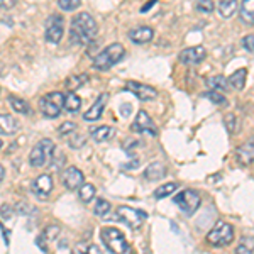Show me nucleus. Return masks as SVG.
<instances>
[{"label": "nucleus", "instance_id": "7ed1b4c3", "mask_svg": "<svg viewBox=\"0 0 254 254\" xmlns=\"http://www.w3.org/2000/svg\"><path fill=\"white\" fill-rule=\"evenodd\" d=\"M124 55H126V49L122 44H119V43L109 44L104 51H100L95 58H93V66L97 69H100V71H107V69H110L114 64H117L119 61L124 58Z\"/></svg>", "mask_w": 254, "mask_h": 254}, {"label": "nucleus", "instance_id": "4be33fe9", "mask_svg": "<svg viewBox=\"0 0 254 254\" xmlns=\"http://www.w3.org/2000/svg\"><path fill=\"white\" fill-rule=\"evenodd\" d=\"M0 126H2V134L3 136H12L19 130V124L14 117L9 114H2L0 116Z\"/></svg>", "mask_w": 254, "mask_h": 254}, {"label": "nucleus", "instance_id": "c756f323", "mask_svg": "<svg viewBox=\"0 0 254 254\" xmlns=\"http://www.w3.org/2000/svg\"><path fill=\"white\" fill-rule=\"evenodd\" d=\"M78 196H80V200L83 203L92 202L93 196H95V187L90 185V183H83V187H81L80 191H78Z\"/></svg>", "mask_w": 254, "mask_h": 254}, {"label": "nucleus", "instance_id": "ddd939ff", "mask_svg": "<svg viewBox=\"0 0 254 254\" xmlns=\"http://www.w3.org/2000/svg\"><path fill=\"white\" fill-rule=\"evenodd\" d=\"M63 185L68 188V190H78V188L83 187V173L78 170V168L71 166L66 168L63 171Z\"/></svg>", "mask_w": 254, "mask_h": 254}, {"label": "nucleus", "instance_id": "f8f14e48", "mask_svg": "<svg viewBox=\"0 0 254 254\" xmlns=\"http://www.w3.org/2000/svg\"><path fill=\"white\" fill-rule=\"evenodd\" d=\"M180 61L183 64H198L207 58V49L203 46H193V48H187L180 53Z\"/></svg>", "mask_w": 254, "mask_h": 254}, {"label": "nucleus", "instance_id": "9d476101", "mask_svg": "<svg viewBox=\"0 0 254 254\" xmlns=\"http://www.w3.org/2000/svg\"><path fill=\"white\" fill-rule=\"evenodd\" d=\"M130 129H132L134 132H141V134L146 132V134H151V136H158L156 126H154L153 119L149 117V114H147L146 110H139L132 126H130Z\"/></svg>", "mask_w": 254, "mask_h": 254}, {"label": "nucleus", "instance_id": "dca6fc26", "mask_svg": "<svg viewBox=\"0 0 254 254\" xmlns=\"http://www.w3.org/2000/svg\"><path fill=\"white\" fill-rule=\"evenodd\" d=\"M154 38V31L149 26H139L129 31V39L136 44H146Z\"/></svg>", "mask_w": 254, "mask_h": 254}, {"label": "nucleus", "instance_id": "0eeeda50", "mask_svg": "<svg viewBox=\"0 0 254 254\" xmlns=\"http://www.w3.org/2000/svg\"><path fill=\"white\" fill-rule=\"evenodd\" d=\"M116 217H117V220H121V222H124L126 225H129L130 229H137V227H141L142 222L147 219V214L142 210H139V208L121 205L116 208Z\"/></svg>", "mask_w": 254, "mask_h": 254}, {"label": "nucleus", "instance_id": "c85d7f7f", "mask_svg": "<svg viewBox=\"0 0 254 254\" xmlns=\"http://www.w3.org/2000/svg\"><path fill=\"white\" fill-rule=\"evenodd\" d=\"M178 188V183L171 182V183H165V185L158 187L156 190H154V198H166V196H170L173 191Z\"/></svg>", "mask_w": 254, "mask_h": 254}, {"label": "nucleus", "instance_id": "a18cd8bd", "mask_svg": "<svg viewBox=\"0 0 254 254\" xmlns=\"http://www.w3.org/2000/svg\"><path fill=\"white\" fill-rule=\"evenodd\" d=\"M2 236H3V243L9 246V232L5 231V227H3V225H2Z\"/></svg>", "mask_w": 254, "mask_h": 254}, {"label": "nucleus", "instance_id": "2eb2a0df", "mask_svg": "<svg viewBox=\"0 0 254 254\" xmlns=\"http://www.w3.org/2000/svg\"><path fill=\"white\" fill-rule=\"evenodd\" d=\"M32 191L34 195H38L39 198H46L53 190V178L49 175H41L32 182Z\"/></svg>", "mask_w": 254, "mask_h": 254}, {"label": "nucleus", "instance_id": "39448f33", "mask_svg": "<svg viewBox=\"0 0 254 254\" xmlns=\"http://www.w3.org/2000/svg\"><path fill=\"white\" fill-rule=\"evenodd\" d=\"M234 241V227L227 222H217L207 234V243L214 248H224Z\"/></svg>", "mask_w": 254, "mask_h": 254}, {"label": "nucleus", "instance_id": "aec40b11", "mask_svg": "<svg viewBox=\"0 0 254 254\" xmlns=\"http://www.w3.org/2000/svg\"><path fill=\"white\" fill-rule=\"evenodd\" d=\"M90 81V76L88 73H75V75H69L66 80H64V87H66L69 92L73 90H78L83 87L85 83Z\"/></svg>", "mask_w": 254, "mask_h": 254}, {"label": "nucleus", "instance_id": "f704fd0d", "mask_svg": "<svg viewBox=\"0 0 254 254\" xmlns=\"http://www.w3.org/2000/svg\"><path fill=\"white\" fill-rule=\"evenodd\" d=\"M224 122H225V127H227V130L231 134H234L237 130V119L234 114H227V116L224 117Z\"/></svg>", "mask_w": 254, "mask_h": 254}, {"label": "nucleus", "instance_id": "20e7f679", "mask_svg": "<svg viewBox=\"0 0 254 254\" xmlns=\"http://www.w3.org/2000/svg\"><path fill=\"white\" fill-rule=\"evenodd\" d=\"M64 109V95L61 92H51L48 95L41 97L39 100V110L44 117L56 119Z\"/></svg>", "mask_w": 254, "mask_h": 254}, {"label": "nucleus", "instance_id": "c9c22d12", "mask_svg": "<svg viewBox=\"0 0 254 254\" xmlns=\"http://www.w3.org/2000/svg\"><path fill=\"white\" fill-rule=\"evenodd\" d=\"M205 97L210 98L214 104H225V97L220 92H217V90H210L208 93H205Z\"/></svg>", "mask_w": 254, "mask_h": 254}, {"label": "nucleus", "instance_id": "473e14b6", "mask_svg": "<svg viewBox=\"0 0 254 254\" xmlns=\"http://www.w3.org/2000/svg\"><path fill=\"white\" fill-rule=\"evenodd\" d=\"M214 0H198L196 2V10L203 12V14H210L214 10Z\"/></svg>", "mask_w": 254, "mask_h": 254}, {"label": "nucleus", "instance_id": "b1692460", "mask_svg": "<svg viewBox=\"0 0 254 254\" xmlns=\"http://www.w3.org/2000/svg\"><path fill=\"white\" fill-rule=\"evenodd\" d=\"M217 7H219V14L224 19H229L237 10V0H219V5Z\"/></svg>", "mask_w": 254, "mask_h": 254}, {"label": "nucleus", "instance_id": "bb28decb", "mask_svg": "<svg viewBox=\"0 0 254 254\" xmlns=\"http://www.w3.org/2000/svg\"><path fill=\"white\" fill-rule=\"evenodd\" d=\"M9 104L10 107L15 110V112L22 114V116H31V107L26 100L22 98H17V97H9Z\"/></svg>", "mask_w": 254, "mask_h": 254}, {"label": "nucleus", "instance_id": "7c9ffc66", "mask_svg": "<svg viewBox=\"0 0 254 254\" xmlns=\"http://www.w3.org/2000/svg\"><path fill=\"white\" fill-rule=\"evenodd\" d=\"M110 208L112 207H110V203L107 202V200L98 198L95 202V207H93V214H95L97 217H105V215H109Z\"/></svg>", "mask_w": 254, "mask_h": 254}, {"label": "nucleus", "instance_id": "1a4fd4ad", "mask_svg": "<svg viewBox=\"0 0 254 254\" xmlns=\"http://www.w3.org/2000/svg\"><path fill=\"white\" fill-rule=\"evenodd\" d=\"M64 32V20L61 15H49V19L46 20V41L53 44H58L61 38H63Z\"/></svg>", "mask_w": 254, "mask_h": 254}, {"label": "nucleus", "instance_id": "79ce46f5", "mask_svg": "<svg viewBox=\"0 0 254 254\" xmlns=\"http://www.w3.org/2000/svg\"><path fill=\"white\" fill-rule=\"evenodd\" d=\"M0 3H2V9L9 10L15 5V3H17V0H0Z\"/></svg>", "mask_w": 254, "mask_h": 254}, {"label": "nucleus", "instance_id": "5701e85b", "mask_svg": "<svg viewBox=\"0 0 254 254\" xmlns=\"http://www.w3.org/2000/svg\"><path fill=\"white\" fill-rule=\"evenodd\" d=\"M246 76H248L246 68L237 69V71H234L231 76H229V87H232L234 90H243L246 85Z\"/></svg>", "mask_w": 254, "mask_h": 254}, {"label": "nucleus", "instance_id": "f03ea898", "mask_svg": "<svg viewBox=\"0 0 254 254\" xmlns=\"http://www.w3.org/2000/svg\"><path fill=\"white\" fill-rule=\"evenodd\" d=\"M100 239L112 254H132L130 246L126 241L124 234L116 227H104L100 231Z\"/></svg>", "mask_w": 254, "mask_h": 254}, {"label": "nucleus", "instance_id": "37998d69", "mask_svg": "<svg viewBox=\"0 0 254 254\" xmlns=\"http://www.w3.org/2000/svg\"><path fill=\"white\" fill-rule=\"evenodd\" d=\"M88 254H102V251L98 249V246L90 244V246H88Z\"/></svg>", "mask_w": 254, "mask_h": 254}, {"label": "nucleus", "instance_id": "72a5a7b5", "mask_svg": "<svg viewBox=\"0 0 254 254\" xmlns=\"http://www.w3.org/2000/svg\"><path fill=\"white\" fill-rule=\"evenodd\" d=\"M58 132H60V136L69 137L71 134H75V132H76V124H73V122H64V124L60 127Z\"/></svg>", "mask_w": 254, "mask_h": 254}, {"label": "nucleus", "instance_id": "a878e982", "mask_svg": "<svg viewBox=\"0 0 254 254\" xmlns=\"http://www.w3.org/2000/svg\"><path fill=\"white\" fill-rule=\"evenodd\" d=\"M80 107H81V98L78 95H75L73 92H69L68 95H64V109H66L69 114L78 112Z\"/></svg>", "mask_w": 254, "mask_h": 254}, {"label": "nucleus", "instance_id": "f3484780", "mask_svg": "<svg viewBox=\"0 0 254 254\" xmlns=\"http://www.w3.org/2000/svg\"><path fill=\"white\" fill-rule=\"evenodd\" d=\"M107 98H109L107 93H102V95H98V98L95 100V104H93L92 107H90L87 112L83 114L85 121L93 122V121H97V119H100L102 112H104V109H105V104H107Z\"/></svg>", "mask_w": 254, "mask_h": 254}, {"label": "nucleus", "instance_id": "cd10ccee", "mask_svg": "<svg viewBox=\"0 0 254 254\" xmlns=\"http://www.w3.org/2000/svg\"><path fill=\"white\" fill-rule=\"evenodd\" d=\"M254 253V239L249 236L241 237L239 244H237L236 254H253Z\"/></svg>", "mask_w": 254, "mask_h": 254}, {"label": "nucleus", "instance_id": "6e6552de", "mask_svg": "<svg viewBox=\"0 0 254 254\" xmlns=\"http://www.w3.org/2000/svg\"><path fill=\"white\" fill-rule=\"evenodd\" d=\"M175 203L185 215H193L196 208L200 207V195L195 190H183L180 195L175 196Z\"/></svg>", "mask_w": 254, "mask_h": 254}, {"label": "nucleus", "instance_id": "9b49d317", "mask_svg": "<svg viewBox=\"0 0 254 254\" xmlns=\"http://www.w3.org/2000/svg\"><path fill=\"white\" fill-rule=\"evenodd\" d=\"M126 90L132 92L134 95H136L139 100H142V102H151V100H154V98L158 97V92L153 87L144 85V83H137V81H127Z\"/></svg>", "mask_w": 254, "mask_h": 254}, {"label": "nucleus", "instance_id": "ea45409f", "mask_svg": "<svg viewBox=\"0 0 254 254\" xmlns=\"http://www.w3.org/2000/svg\"><path fill=\"white\" fill-rule=\"evenodd\" d=\"M73 254H88V246L85 244V243L75 246V249H73Z\"/></svg>", "mask_w": 254, "mask_h": 254}, {"label": "nucleus", "instance_id": "412c9836", "mask_svg": "<svg viewBox=\"0 0 254 254\" xmlns=\"http://www.w3.org/2000/svg\"><path fill=\"white\" fill-rule=\"evenodd\" d=\"M165 175H166V170L161 163H151L144 170V178L147 182H158V180H161Z\"/></svg>", "mask_w": 254, "mask_h": 254}, {"label": "nucleus", "instance_id": "4c0bfd02", "mask_svg": "<svg viewBox=\"0 0 254 254\" xmlns=\"http://www.w3.org/2000/svg\"><path fill=\"white\" fill-rule=\"evenodd\" d=\"M243 46L246 51H254V34H248L246 38L243 39Z\"/></svg>", "mask_w": 254, "mask_h": 254}, {"label": "nucleus", "instance_id": "58836bf2", "mask_svg": "<svg viewBox=\"0 0 254 254\" xmlns=\"http://www.w3.org/2000/svg\"><path fill=\"white\" fill-rule=\"evenodd\" d=\"M58 232H60V227H56V225H51V227H48L46 231H44V237L49 241H53L56 236H58Z\"/></svg>", "mask_w": 254, "mask_h": 254}, {"label": "nucleus", "instance_id": "e433bc0d", "mask_svg": "<svg viewBox=\"0 0 254 254\" xmlns=\"http://www.w3.org/2000/svg\"><path fill=\"white\" fill-rule=\"evenodd\" d=\"M76 134V132H75ZM68 144L69 146H71V147H75V149H78V147H81V146H83L85 144V136H73V134H71V136H69V142H68Z\"/></svg>", "mask_w": 254, "mask_h": 254}, {"label": "nucleus", "instance_id": "393cba45", "mask_svg": "<svg viewBox=\"0 0 254 254\" xmlns=\"http://www.w3.org/2000/svg\"><path fill=\"white\" fill-rule=\"evenodd\" d=\"M207 85L210 90H217V92H224L229 88V78H225L224 75H215L207 78Z\"/></svg>", "mask_w": 254, "mask_h": 254}, {"label": "nucleus", "instance_id": "6ab92c4d", "mask_svg": "<svg viewBox=\"0 0 254 254\" xmlns=\"http://www.w3.org/2000/svg\"><path fill=\"white\" fill-rule=\"evenodd\" d=\"M90 136L95 139L97 142H104V141H109V139H112L116 136V129L110 126H98L90 130Z\"/></svg>", "mask_w": 254, "mask_h": 254}, {"label": "nucleus", "instance_id": "c03bdc74", "mask_svg": "<svg viewBox=\"0 0 254 254\" xmlns=\"http://www.w3.org/2000/svg\"><path fill=\"white\" fill-rule=\"evenodd\" d=\"M10 215V207L7 205H2V219H5V217Z\"/></svg>", "mask_w": 254, "mask_h": 254}, {"label": "nucleus", "instance_id": "a19ab883", "mask_svg": "<svg viewBox=\"0 0 254 254\" xmlns=\"http://www.w3.org/2000/svg\"><path fill=\"white\" fill-rule=\"evenodd\" d=\"M44 239H46V237H44V234H41V236L38 237V239H36V244L39 246L41 251H43V253H48V246L44 244Z\"/></svg>", "mask_w": 254, "mask_h": 254}, {"label": "nucleus", "instance_id": "f257e3e1", "mask_svg": "<svg viewBox=\"0 0 254 254\" xmlns=\"http://www.w3.org/2000/svg\"><path fill=\"white\" fill-rule=\"evenodd\" d=\"M98 26L95 19L88 14V12H80L71 19V26H69V36L71 41L78 46H88L92 41L97 38Z\"/></svg>", "mask_w": 254, "mask_h": 254}, {"label": "nucleus", "instance_id": "423d86ee", "mask_svg": "<svg viewBox=\"0 0 254 254\" xmlns=\"http://www.w3.org/2000/svg\"><path fill=\"white\" fill-rule=\"evenodd\" d=\"M55 142L51 139H43L38 144L32 147L31 154H29V163L31 166L34 168H41L44 166L48 161H51L53 156H55Z\"/></svg>", "mask_w": 254, "mask_h": 254}, {"label": "nucleus", "instance_id": "4468645a", "mask_svg": "<svg viewBox=\"0 0 254 254\" xmlns=\"http://www.w3.org/2000/svg\"><path fill=\"white\" fill-rule=\"evenodd\" d=\"M236 159L241 166H251L254 163V142L248 141L236 149Z\"/></svg>", "mask_w": 254, "mask_h": 254}, {"label": "nucleus", "instance_id": "a211bd4d", "mask_svg": "<svg viewBox=\"0 0 254 254\" xmlns=\"http://www.w3.org/2000/svg\"><path fill=\"white\" fill-rule=\"evenodd\" d=\"M239 17L248 26H254V0H243L241 2Z\"/></svg>", "mask_w": 254, "mask_h": 254}, {"label": "nucleus", "instance_id": "2f4dec72", "mask_svg": "<svg viewBox=\"0 0 254 254\" xmlns=\"http://www.w3.org/2000/svg\"><path fill=\"white\" fill-rule=\"evenodd\" d=\"M80 3H81V0H58L60 9L64 12H71V10L78 9Z\"/></svg>", "mask_w": 254, "mask_h": 254}, {"label": "nucleus", "instance_id": "49530a36", "mask_svg": "<svg viewBox=\"0 0 254 254\" xmlns=\"http://www.w3.org/2000/svg\"><path fill=\"white\" fill-rule=\"evenodd\" d=\"M0 175H2V182L5 180V168L3 166H0Z\"/></svg>", "mask_w": 254, "mask_h": 254}]
</instances>
